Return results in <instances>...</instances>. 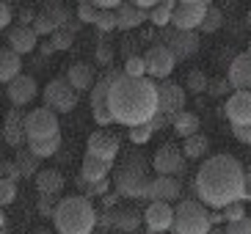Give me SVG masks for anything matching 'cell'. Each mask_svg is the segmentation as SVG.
I'll use <instances>...</instances> for the list:
<instances>
[{
	"mask_svg": "<svg viewBox=\"0 0 251 234\" xmlns=\"http://www.w3.org/2000/svg\"><path fill=\"white\" fill-rule=\"evenodd\" d=\"M246 190V165L232 154H213L204 157L193 176V193L196 201L210 210H224V207L243 201Z\"/></svg>",
	"mask_w": 251,
	"mask_h": 234,
	"instance_id": "obj_1",
	"label": "cell"
},
{
	"mask_svg": "<svg viewBox=\"0 0 251 234\" xmlns=\"http://www.w3.org/2000/svg\"><path fill=\"white\" fill-rule=\"evenodd\" d=\"M108 110L113 124H125L127 130L149 124L157 113V83L149 77L135 80L122 72L108 91Z\"/></svg>",
	"mask_w": 251,
	"mask_h": 234,
	"instance_id": "obj_2",
	"label": "cell"
},
{
	"mask_svg": "<svg viewBox=\"0 0 251 234\" xmlns=\"http://www.w3.org/2000/svg\"><path fill=\"white\" fill-rule=\"evenodd\" d=\"M111 182L116 187L119 196L125 198H147L149 190V163L144 160V154L138 152H122V157H116L111 171Z\"/></svg>",
	"mask_w": 251,
	"mask_h": 234,
	"instance_id": "obj_3",
	"label": "cell"
},
{
	"mask_svg": "<svg viewBox=\"0 0 251 234\" xmlns=\"http://www.w3.org/2000/svg\"><path fill=\"white\" fill-rule=\"evenodd\" d=\"M52 223L58 234H91L97 226V210L91 204V198L75 193V196H61L55 212H52Z\"/></svg>",
	"mask_w": 251,
	"mask_h": 234,
	"instance_id": "obj_4",
	"label": "cell"
},
{
	"mask_svg": "<svg viewBox=\"0 0 251 234\" xmlns=\"http://www.w3.org/2000/svg\"><path fill=\"white\" fill-rule=\"evenodd\" d=\"M210 210L196 198H179L174 207V234H210Z\"/></svg>",
	"mask_w": 251,
	"mask_h": 234,
	"instance_id": "obj_5",
	"label": "cell"
},
{
	"mask_svg": "<svg viewBox=\"0 0 251 234\" xmlns=\"http://www.w3.org/2000/svg\"><path fill=\"white\" fill-rule=\"evenodd\" d=\"M119 74H122V69H105L100 77L94 80V86H91L89 91V105H91V118H94L100 127H108L113 124L111 118V110H108V91H111L113 80H116Z\"/></svg>",
	"mask_w": 251,
	"mask_h": 234,
	"instance_id": "obj_6",
	"label": "cell"
},
{
	"mask_svg": "<svg viewBox=\"0 0 251 234\" xmlns=\"http://www.w3.org/2000/svg\"><path fill=\"white\" fill-rule=\"evenodd\" d=\"M55 135H61V121L52 110L42 105V108H33L30 113H25V143L55 138Z\"/></svg>",
	"mask_w": 251,
	"mask_h": 234,
	"instance_id": "obj_7",
	"label": "cell"
},
{
	"mask_svg": "<svg viewBox=\"0 0 251 234\" xmlns=\"http://www.w3.org/2000/svg\"><path fill=\"white\" fill-rule=\"evenodd\" d=\"M42 96H45V108L52 110L55 116L58 113H72L77 108V102H80V94L67 83V77H52L45 86Z\"/></svg>",
	"mask_w": 251,
	"mask_h": 234,
	"instance_id": "obj_8",
	"label": "cell"
},
{
	"mask_svg": "<svg viewBox=\"0 0 251 234\" xmlns=\"http://www.w3.org/2000/svg\"><path fill=\"white\" fill-rule=\"evenodd\" d=\"M155 44L169 47V52L174 55V61H188L199 52V36L193 30H174V28H163L160 39Z\"/></svg>",
	"mask_w": 251,
	"mask_h": 234,
	"instance_id": "obj_9",
	"label": "cell"
},
{
	"mask_svg": "<svg viewBox=\"0 0 251 234\" xmlns=\"http://www.w3.org/2000/svg\"><path fill=\"white\" fill-rule=\"evenodd\" d=\"M207 6L204 0H182L174 6V14H171V28L174 30H196L201 28L204 22V14H207Z\"/></svg>",
	"mask_w": 251,
	"mask_h": 234,
	"instance_id": "obj_10",
	"label": "cell"
},
{
	"mask_svg": "<svg viewBox=\"0 0 251 234\" xmlns=\"http://www.w3.org/2000/svg\"><path fill=\"white\" fill-rule=\"evenodd\" d=\"M185 102H188V94H185L182 83H174V80L157 83V113L160 116L174 118L177 113L185 110Z\"/></svg>",
	"mask_w": 251,
	"mask_h": 234,
	"instance_id": "obj_11",
	"label": "cell"
},
{
	"mask_svg": "<svg viewBox=\"0 0 251 234\" xmlns=\"http://www.w3.org/2000/svg\"><path fill=\"white\" fill-rule=\"evenodd\" d=\"M144 64H147V74L149 80H169L171 72H174V55L169 52V47L163 44H149L147 52H144Z\"/></svg>",
	"mask_w": 251,
	"mask_h": 234,
	"instance_id": "obj_12",
	"label": "cell"
},
{
	"mask_svg": "<svg viewBox=\"0 0 251 234\" xmlns=\"http://www.w3.org/2000/svg\"><path fill=\"white\" fill-rule=\"evenodd\" d=\"M152 168H155L157 176H177L185 171V154L177 143H163L160 149L152 157Z\"/></svg>",
	"mask_w": 251,
	"mask_h": 234,
	"instance_id": "obj_13",
	"label": "cell"
},
{
	"mask_svg": "<svg viewBox=\"0 0 251 234\" xmlns=\"http://www.w3.org/2000/svg\"><path fill=\"white\" fill-rule=\"evenodd\" d=\"M86 154L89 157H97L102 163H116V157L122 154V146H119V138L113 132H105V130H97L91 132L89 143H86Z\"/></svg>",
	"mask_w": 251,
	"mask_h": 234,
	"instance_id": "obj_14",
	"label": "cell"
},
{
	"mask_svg": "<svg viewBox=\"0 0 251 234\" xmlns=\"http://www.w3.org/2000/svg\"><path fill=\"white\" fill-rule=\"evenodd\" d=\"M224 116L232 127H249L251 124V91H232L224 105Z\"/></svg>",
	"mask_w": 251,
	"mask_h": 234,
	"instance_id": "obj_15",
	"label": "cell"
},
{
	"mask_svg": "<svg viewBox=\"0 0 251 234\" xmlns=\"http://www.w3.org/2000/svg\"><path fill=\"white\" fill-rule=\"evenodd\" d=\"M36 94H39V83H36V77H30V74H20V77H14V80L6 86V96L14 108L30 105L36 99Z\"/></svg>",
	"mask_w": 251,
	"mask_h": 234,
	"instance_id": "obj_16",
	"label": "cell"
},
{
	"mask_svg": "<svg viewBox=\"0 0 251 234\" xmlns=\"http://www.w3.org/2000/svg\"><path fill=\"white\" fill-rule=\"evenodd\" d=\"M171 223H174V207L166 201H149L147 212H144V226L152 234H163L171 229Z\"/></svg>",
	"mask_w": 251,
	"mask_h": 234,
	"instance_id": "obj_17",
	"label": "cell"
},
{
	"mask_svg": "<svg viewBox=\"0 0 251 234\" xmlns=\"http://www.w3.org/2000/svg\"><path fill=\"white\" fill-rule=\"evenodd\" d=\"M179 196H182V185H179L177 176H152L149 190H147L149 201H166V204H174V201H179Z\"/></svg>",
	"mask_w": 251,
	"mask_h": 234,
	"instance_id": "obj_18",
	"label": "cell"
},
{
	"mask_svg": "<svg viewBox=\"0 0 251 234\" xmlns=\"http://www.w3.org/2000/svg\"><path fill=\"white\" fill-rule=\"evenodd\" d=\"M226 80L235 91H251V55L240 52L229 61L226 66Z\"/></svg>",
	"mask_w": 251,
	"mask_h": 234,
	"instance_id": "obj_19",
	"label": "cell"
},
{
	"mask_svg": "<svg viewBox=\"0 0 251 234\" xmlns=\"http://www.w3.org/2000/svg\"><path fill=\"white\" fill-rule=\"evenodd\" d=\"M6 44L8 50L17 52L20 58L23 55H28V52H33L39 47V36L33 33V28H23V25H11L6 33Z\"/></svg>",
	"mask_w": 251,
	"mask_h": 234,
	"instance_id": "obj_20",
	"label": "cell"
},
{
	"mask_svg": "<svg viewBox=\"0 0 251 234\" xmlns=\"http://www.w3.org/2000/svg\"><path fill=\"white\" fill-rule=\"evenodd\" d=\"M3 140H6L11 149H23L25 143V113L20 108L8 110L6 118H3Z\"/></svg>",
	"mask_w": 251,
	"mask_h": 234,
	"instance_id": "obj_21",
	"label": "cell"
},
{
	"mask_svg": "<svg viewBox=\"0 0 251 234\" xmlns=\"http://www.w3.org/2000/svg\"><path fill=\"white\" fill-rule=\"evenodd\" d=\"M67 83L77 91V94H83V91H91V86H94L97 74H94V66L89 64V61H75V64H69L67 69Z\"/></svg>",
	"mask_w": 251,
	"mask_h": 234,
	"instance_id": "obj_22",
	"label": "cell"
},
{
	"mask_svg": "<svg viewBox=\"0 0 251 234\" xmlns=\"http://www.w3.org/2000/svg\"><path fill=\"white\" fill-rule=\"evenodd\" d=\"M33 182H36L39 196L61 198V193H64V187H67V179H64V174H61L58 168H39V174L33 176Z\"/></svg>",
	"mask_w": 251,
	"mask_h": 234,
	"instance_id": "obj_23",
	"label": "cell"
},
{
	"mask_svg": "<svg viewBox=\"0 0 251 234\" xmlns=\"http://www.w3.org/2000/svg\"><path fill=\"white\" fill-rule=\"evenodd\" d=\"M108 220L119 232H135L144 223V215H138V210H133V207H113L108 212Z\"/></svg>",
	"mask_w": 251,
	"mask_h": 234,
	"instance_id": "obj_24",
	"label": "cell"
},
{
	"mask_svg": "<svg viewBox=\"0 0 251 234\" xmlns=\"http://www.w3.org/2000/svg\"><path fill=\"white\" fill-rule=\"evenodd\" d=\"M113 14H116V28H119V30H135V28H141L144 22H149V14H147V11L135 8L133 3H122V6L113 11Z\"/></svg>",
	"mask_w": 251,
	"mask_h": 234,
	"instance_id": "obj_25",
	"label": "cell"
},
{
	"mask_svg": "<svg viewBox=\"0 0 251 234\" xmlns=\"http://www.w3.org/2000/svg\"><path fill=\"white\" fill-rule=\"evenodd\" d=\"M111 171L113 165L111 163H102V160H97V157H83L80 163V179H86V182H105V179H111Z\"/></svg>",
	"mask_w": 251,
	"mask_h": 234,
	"instance_id": "obj_26",
	"label": "cell"
},
{
	"mask_svg": "<svg viewBox=\"0 0 251 234\" xmlns=\"http://www.w3.org/2000/svg\"><path fill=\"white\" fill-rule=\"evenodd\" d=\"M23 74V58L11 52L8 47H0V83L8 86V83Z\"/></svg>",
	"mask_w": 251,
	"mask_h": 234,
	"instance_id": "obj_27",
	"label": "cell"
},
{
	"mask_svg": "<svg viewBox=\"0 0 251 234\" xmlns=\"http://www.w3.org/2000/svg\"><path fill=\"white\" fill-rule=\"evenodd\" d=\"M171 127H174V135H179V138H191V135H196L201 127L199 116L196 113H191V110H182V113H177V116L171 118Z\"/></svg>",
	"mask_w": 251,
	"mask_h": 234,
	"instance_id": "obj_28",
	"label": "cell"
},
{
	"mask_svg": "<svg viewBox=\"0 0 251 234\" xmlns=\"http://www.w3.org/2000/svg\"><path fill=\"white\" fill-rule=\"evenodd\" d=\"M179 149H182L185 160H201V157L210 152V138H207L204 132H196L191 138H185Z\"/></svg>",
	"mask_w": 251,
	"mask_h": 234,
	"instance_id": "obj_29",
	"label": "cell"
},
{
	"mask_svg": "<svg viewBox=\"0 0 251 234\" xmlns=\"http://www.w3.org/2000/svg\"><path fill=\"white\" fill-rule=\"evenodd\" d=\"M61 146H64V138L55 135V138H45V140H33V143H28V152L33 154L36 160H47V157H55V154L61 152Z\"/></svg>",
	"mask_w": 251,
	"mask_h": 234,
	"instance_id": "obj_30",
	"label": "cell"
},
{
	"mask_svg": "<svg viewBox=\"0 0 251 234\" xmlns=\"http://www.w3.org/2000/svg\"><path fill=\"white\" fill-rule=\"evenodd\" d=\"M174 0H160V3H155V8L149 11V22L155 25V28H171V14H174Z\"/></svg>",
	"mask_w": 251,
	"mask_h": 234,
	"instance_id": "obj_31",
	"label": "cell"
},
{
	"mask_svg": "<svg viewBox=\"0 0 251 234\" xmlns=\"http://www.w3.org/2000/svg\"><path fill=\"white\" fill-rule=\"evenodd\" d=\"M207 86H210V77L204 74V69H191V72L185 74V94H193V96H199L207 91Z\"/></svg>",
	"mask_w": 251,
	"mask_h": 234,
	"instance_id": "obj_32",
	"label": "cell"
},
{
	"mask_svg": "<svg viewBox=\"0 0 251 234\" xmlns=\"http://www.w3.org/2000/svg\"><path fill=\"white\" fill-rule=\"evenodd\" d=\"M14 163H17V168H20V174H23V179H33L39 174V163L42 160H36L28 149H17Z\"/></svg>",
	"mask_w": 251,
	"mask_h": 234,
	"instance_id": "obj_33",
	"label": "cell"
},
{
	"mask_svg": "<svg viewBox=\"0 0 251 234\" xmlns=\"http://www.w3.org/2000/svg\"><path fill=\"white\" fill-rule=\"evenodd\" d=\"M75 185H77V190H80V196L86 198H94V196H108V187H111V179H105V182H86V179H80V176H75Z\"/></svg>",
	"mask_w": 251,
	"mask_h": 234,
	"instance_id": "obj_34",
	"label": "cell"
},
{
	"mask_svg": "<svg viewBox=\"0 0 251 234\" xmlns=\"http://www.w3.org/2000/svg\"><path fill=\"white\" fill-rule=\"evenodd\" d=\"M224 25V11L218 6H207V14H204V22H201V33H215V30H221Z\"/></svg>",
	"mask_w": 251,
	"mask_h": 234,
	"instance_id": "obj_35",
	"label": "cell"
},
{
	"mask_svg": "<svg viewBox=\"0 0 251 234\" xmlns=\"http://www.w3.org/2000/svg\"><path fill=\"white\" fill-rule=\"evenodd\" d=\"M50 47H52V52H64V50H69L72 47V42H75V33H69L67 28H58L55 33H52L50 39Z\"/></svg>",
	"mask_w": 251,
	"mask_h": 234,
	"instance_id": "obj_36",
	"label": "cell"
},
{
	"mask_svg": "<svg viewBox=\"0 0 251 234\" xmlns=\"http://www.w3.org/2000/svg\"><path fill=\"white\" fill-rule=\"evenodd\" d=\"M122 72L127 74V77H147V64H144V55H135V58L125 61V66H122Z\"/></svg>",
	"mask_w": 251,
	"mask_h": 234,
	"instance_id": "obj_37",
	"label": "cell"
},
{
	"mask_svg": "<svg viewBox=\"0 0 251 234\" xmlns=\"http://www.w3.org/2000/svg\"><path fill=\"white\" fill-rule=\"evenodd\" d=\"M94 61L100 66H105V69H111V64H113V44H108V42H100L94 47Z\"/></svg>",
	"mask_w": 251,
	"mask_h": 234,
	"instance_id": "obj_38",
	"label": "cell"
},
{
	"mask_svg": "<svg viewBox=\"0 0 251 234\" xmlns=\"http://www.w3.org/2000/svg\"><path fill=\"white\" fill-rule=\"evenodd\" d=\"M127 138H130V143H135V146H144V143H149V138H152V127L149 124L130 127V130H127Z\"/></svg>",
	"mask_w": 251,
	"mask_h": 234,
	"instance_id": "obj_39",
	"label": "cell"
},
{
	"mask_svg": "<svg viewBox=\"0 0 251 234\" xmlns=\"http://www.w3.org/2000/svg\"><path fill=\"white\" fill-rule=\"evenodd\" d=\"M97 6L91 3V0H83V3H77V8H75V17H77V22H91L94 25V20H97Z\"/></svg>",
	"mask_w": 251,
	"mask_h": 234,
	"instance_id": "obj_40",
	"label": "cell"
},
{
	"mask_svg": "<svg viewBox=\"0 0 251 234\" xmlns=\"http://www.w3.org/2000/svg\"><path fill=\"white\" fill-rule=\"evenodd\" d=\"M94 28L100 30V33H111V30H116V14L113 11H100L94 20Z\"/></svg>",
	"mask_w": 251,
	"mask_h": 234,
	"instance_id": "obj_41",
	"label": "cell"
},
{
	"mask_svg": "<svg viewBox=\"0 0 251 234\" xmlns=\"http://www.w3.org/2000/svg\"><path fill=\"white\" fill-rule=\"evenodd\" d=\"M17 201V185L8 179H0V210Z\"/></svg>",
	"mask_w": 251,
	"mask_h": 234,
	"instance_id": "obj_42",
	"label": "cell"
},
{
	"mask_svg": "<svg viewBox=\"0 0 251 234\" xmlns=\"http://www.w3.org/2000/svg\"><path fill=\"white\" fill-rule=\"evenodd\" d=\"M221 215H224V223L240 220V218H246V204H243V201H235V204L224 207V210H221Z\"/></svg>",
	"mask_w": 251,
	"mask_h": 234,
	"instance_id": "obj_43",
	"label": "cell"
},
{
	"mask_svg": "<svg viewBox=\"0 0 251 234\" xmlns=\"http://www.w3.org/2000/svg\"><path fill=\"white\" fill-rule=\"evenodd\" d=\"M0 171H3V179H8V182H14V185L23 182V174H20L14 160H0Z\"/></svg>",
	"mask_w": 251,
	"mask_h": 234,
	"instance_id": "obj_44",
	"label": "cell"
},
{
	"mask_svg": "<svg viewBox=\"0 0 251 234\" xmlns=\"http://www.w3.org/2000/svg\"><path fill=\"white\" fill-rule=\"evenodd\" d=\"M58 201H61V198H55V196H39V204H36L39 215H42V218H52V212H55Z\"/></svg>",
	"mask_w": 251,
	"mask_h": 234,
	"instance_id": "obj_45",
	"label": "cell"
},
{
	"mask_svg": "<svg viewBox=\"0 0 251 234\" xmlns=\"http://www.w3.org/2000/svg\"><path fill=\"white\" fill-rule=\"evenodd\" d=\"M207 94L210 96H226V94H232V86H229L226 77H215V80H210V86H207Z\"/></svg>",
	"mask_w": 251,
	"mask_h": 234,
	"instance_id": "obj_46",
	"label": "cell"
},
{
	"mask_svg": "<svg viewBox=\"0 0 251 234\" xmlns=\"http://www.w3.org/2000/svg\"><path fill=\"white\" fill-rule=\"evenodd\" d=\"M224 234H251V218L246 215V218H240V220H232V223H226Z\"/></svg>",
	"mask_w": 251,
	"mask_h": 234,
	"instance_id": "obj_47",
	"label": "cell"
},
{
	"mask_svg": "<svg viewBox=\"0 0 251 234\" xmlns=\"http://www.w3.org/2000/svg\"><path fill=\"white\" fill-rule=\"evenodd\" d=\"M122 55H125V61L135 58V55H138V42L130 39V36H125V39H122Z\"/></svg>",
	"mask_w": 251,
	"mask_h": 234,
	"instance_id": "obj_48",
	"label": "cell"
},
{
	"mask_svg": "<svg viewBox=\"0 0 251 234\" xmlns=\"http://www.w3.org/2000/svg\"><path fill=\"white\" fill-rule=\"evenodd\" d=\"M11 20H14V8L0 0V30H6L8 25H11Z\"/></svg>",
	"mask_w": 251,
	"mask_h": 234,
	"instance_id": "obj_49",
	"label": "cell"
},
{
	"mask_svg": "<svg viewBox=\"0 0 251 234\" xmlns=\"http://www.w3.org/2000/svg\"><path fill=\"white\" fill-rule=\"evenodd\" d=\"M232 135H235L240 143L251 146V124H249V127H232Z\"/></svg>",
	"mask_w": 251,
	"mask_h": 234,
	"instance_id": "obj_50",
	"label": "cell"
},
{
	"mask_svg": "<svg viewBox=\"0 0 251 234\" xmlns=\"http://www.w3.org/2000/svg\"><path fill=\"white\" fill-rule=\"evenodd\" d=\"M166 124H171V118L160 116V113H155V116H152V121H149V127H152V132L163 130V127H166Z\"/></svg>",
	"mask_w": 251,
	"mask_h": 234,
	"instance_id": "obj_51",
	"label": "cell"
},
{
	"mask_svg": "<svg viewBox=\"0 0 251 234\" xmlns=\"http://www.w3.org/2000/svg\"><path fill=\"white\" fill-rule=\"evenodd\" d=\"M221 223H224L221 210H210V226H221Z\"/></svg>",
	"mask_w": 251,
	"mask_h": 234,
	"instance_id": "obj_52",
	"label": "cell"
},
{
	"mask_svg": "<svg viewBox=\"0 0 251 234\" xmlns=\"http://www.w3.org/2000/svg\"><path fill=\"white\" fill-rule=\"evenodd\" d=\"M39 50H42V55H52V47H50V42H45L42 47H39Z\"/></svg>",
	"mask_w": 251,
	"mask_h": 234,
	"instance_id": "obj_53",
	"label": "cell"
},
{
	"mask_svg": "<svg viewBox=\"0 0 251 234\" xmlns=\"http://www.w3.org/2000/svg\"><path fill=\"white\" fill-rule=\"evenodd\" d=\"M30 234H52V232H50V229H45V226H39V229H33Z\"/></svg>",
	"mask_w": 251,
	"mask_h": 234,
	"instance_id": "obj_54",
	"label": "cell"
},
{
	"mask_svg": "<svg viewBox=\"0 0 251 234\" xmlns=\"http://www.w3.org/2000/svg\"><path fill=\"white\" fill-rule=\"evenodd\" d=\"M0 232H6V215H3V210H0Z\"/></svg>",
	"mask_w": 251,
	"mask_h": 234,
	"instance_id": "obj_55",
	"label": "cell"
},
{
	"mask_svg": "<svg viewBox=\"0 0 251 234\" xmlns=\"http://www.w3.org/2000/svg\"><path fill=\"white\" fill-rule=\"evenodd\" d=\"M210 234H224V229L221 226H213V229H210Z\"/></svg>",
	"mask_w": 251,
	"mask_h": 234,
	"instance_id": "obj_56",
	"label": "cell"
},
{
	"mask_svg": "<svg viewBox=\"0 0 251 234\" xmlns=\"http://www.w3.org/2000/svg\"><path fill=\"white\" fill-rule=\"evenodd\" d=\"M246 22H249V28H251V11H249V14H246Z\"/></svg>",
	"mask_w": 251,
	"mask_h": 234,
	"instance_id": "obj_57",
	"label": "cell"
},
{
	"mask_svg": "<svg viewBox=\"0 0 251 234\" xmlns=\"http://www.w3.org/2000/svg\"><path fill=\"white\" fill-rule=\"evenodd\" d=\"M249 55H251V39H249Z\"/></svg>",
	"mask_w": 251,
	"mask_h": 234,
	"instance_id": "obj_58",
	"label": "cell"
},
{
	"mask_svg": "<svg viewBox=\"0 0 251 234\" xmlns=\"http://www.w3.org/2000/svg\"><path fill=\"white\" fill-rule=\"evenodd\" d=\"M0 140H3V127H0Z\"/></svg>",
	"mask_w": 251,
	"mask_h": 234,
	"instance_id": "obj_59",
	"label": "cell"
},
{
	"mask_svg": "<svg viewBox=\"0 0 251 234\" xmlns=\"http://www.w3.org/2000/svg\"><path fill=\"white\" fill-rule=\"evenodd\" d=\"M0 179H3V171H0Z\"/></svg>",
	"mask_w": 251,
	"mask_h": 234,
	"instance_id": "obj_60",
	"label": "cell"
},
{
	"mask_svg": "<svg viewBox=\"0 0 251 234\" xmlns=\"http://www.w3.org/2000/svg\"><path fill=\"white\" fill-rule=\"evenodd\" d=\"M0 234H6V232H0Z\"/></svg>",
	"mask_w": 251,
	"mask_h": 234,
	"instance_id": "obj_61",
	"label": "cell"
}]
</instances>
